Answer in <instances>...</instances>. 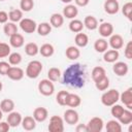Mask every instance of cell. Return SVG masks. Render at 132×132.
I'll list each match as a JSON object with an SVG mask.
<instances>
[{"instance_id": "obj_1", "label": "cell", "mask_w": 132, "mask_h": 132, "mask_svg": "<svg viewBox=\"0 0 132 132\" xmlns=\"http://www.w3.org/2000/svg\"><path fill=\"white\" fill-rule=\"evenodd\" d=\"M62 84L70 88L80 89L86 85L87 80V69L85 65L79 63L69 65L64 73L62 74Z\"/></svg>"}, {"instance_id": "obj_2", "label": "cell", "mask_w": 132, "mask_h": 132, "mask_svg": "<svg viewBox=\"0 0 132 132\" xmlns=\"http://www.w3.org/2000/svg\"><path fill=\"white\" fill-rule=\"evenodd\" d=\"M42 68H43V65L40 61L38 60H33V61H30L26 67V75L29 77V78H37L39 76V74L41 73L42 71Z\"/></svg>"}, {"instance_id": "obj_3", "label": "cell", "mask_w": 132, "mask_h": 132, "mask_svg": "<svg viewBox=\"0 0 132 132\" xmlns=\"http://www.w3.org/2000/svg\"><path fill=\"white\" fill-rule=\"evenodd\" d=\"M120 100V93L117 89H110L104 92L101 96V103L104 106H111Z\"/></svg>"}, {"instance_id": "obj_4", "label": "cell", "mask_w": 132, "mask_h": 132, "mask_svg": "<svg viewBox=\"0 0 132 132\" xmlns=\"http://www.w3.org/2000/svg\"><path fill=\"white\" fill-rule=\"evenodd\" d=\"M38 91L43 96H52L55 92V86L48 78L41 79L38 82Z\"/></svg>"}, {"instance_id": "obj_5", "label": "cell", "mask_w": 132, "mask_h": 132, "mask_svg": "<svg viewBox=\"0 0 132 132\" xmlns=\"http://www.w3.org/2000/svg\"><path fill=\"white\" fill-rule=\"evenodd\" d=\"M50 132H63L64 131V120L59 116H52L50 124L47 126Z\"/></svg>"}, {"instance_id": "obj_6", "label": "cell", "mask_w": 132, "mask_h": 132, "mask_svg": "<svg viewBox=\"0 0 132 132\" xmlns=\"http://www.w3.org/2000/svg\"><path fill=\"white\" fill-rule=\"evenodd\" d=\"M20 28H21L22 31H24L25 33L31 34V33H34V32L36 31L37 24H36V22H35L34 20L25 18V19H22V20L20 21Z\"/></svg>"}, {"instance_id": "obj_7", "label": "cell", "mask_w": 132, "mask_h": 132, "mask_svg": "<svg viewBox=\"0 0 132 132\" xmlns=\"http://www.w3.org/2000/svg\"><path fill=\"white\" fill-rule=\"evenodd\" d=\"M86 125H87V128H88V132H100L103 129L104 122L101 118L94 117Z\"/></svg>"}, {"instance_id": "obj_8", "label": "cell", "mask_w": 132, "mask_h": 132, "mask_svg": "<svg viewBox=\"0 0 132 132\" xmlns=\"http://www.w3.org/2000/svg\"><path fill=\"white\" fill-rule=\"evenodd\" d=\"M63 116H64L63 117L64 122H66V124H68V125H75V124H77V122L79 120L78 112L75 109H73V108L66 109L64 111Z\"/></svg>"}, {"instance_id": "obj_9", "label": "cell", "mask_w": 132, "mask_h": 132, "mask_svg": "<svg viewBox=\"0 0 132 132\" xmlns=\"http://www.w3.org/2000/svg\"><path fill=\"white\" fill-rule=\"evenodd\" d=\"M108 46L112 50H120L124 46V38L120 34H111L108 40Z\"/></svg>"}, {"instance_id": "obj_10", "label": "cell", "mask_w": 132, "mask_h": 132, "mask_svg": "<svg viewBox=\"0 0 132 132\" xmlns=\"http://www.w3.org/2000/svg\"><path fill=\"white\" fill-rule=\"evenodd\" d=\"M6 75H7L10 79H12V80H21V79L24 77L25 72H24V70H23L22 68H20V67L10 66L9 69H8V71H7V73H6Z\"/></svg>"}, {"instance_id": "obj_11", "label": "cell", "mask_w": 132, "mask_h": 132, "mask_svg": "<svg viewBox=\"0 0 132 132\" xmlns=\"http://www.w3.org/2000/svg\"><path fill=\"white\" fill-rule=\"evenodd\" d=\"M104 11L108 14H116L120 10V4L118 0H106L104 2Z\"/></svg>"}, {"instance_id": "obj_12", "label": "cell", "mask_w": 132, "mask_h": 132, "mask_svg": "<svg viewBox=\"0 0 132 132\" xmlns=\"http://www.w3.org/2000/svg\"><path fill=\"white\" fill-rule=\"evenodd\" d=\"M112 71L118 75V76H125L128 71H129V66L125 62H114L112 66Z\"/></svg>"}, {"instance_id": "obj_13", "label": "cell", "mask_w": 132, "mask_h": 132, "mask_svg": "<svg viewBox=\"0 0 132 132\" xmlns=\"http://www.w3.org/2000/svg\"><path fill=\"white\" fill-rule=\"evenodd\" d=\"M81 103V99L77 94L74 93H68L66 100H65V105L69 106L71 108H75L77 106H79Z\"/></svg>"}, {"instance_id": "obj_14", "label": "cell", "mask_w": 132, "mask_h": 132, "mask_svg": "<svg viewBox=\"0 0 132 132\" xmlns=\"http://www.w3.org/2000/svg\"><path fill=\"white\" fill-rule=\"evenodd\" d=\"M48 117V111L45 107H42V106H39V107H36L33 111V118L35 119L36 122L38 123H42L44 122Z\"/></svg>"}, {"instance_id": "obj_15", "label": "cell", "mask_w": 132, "mask_h": 132, "mask_svg": "<svg viewBox=\"0 0 132 132\" xmlns=\"http://www.w3.org/2000/svg\"><path fill=\"white\" fill-rule=\"evenodd\" d=\"M120 100L128 109H132V88H128L122 94H120Z\"/></svg>"}, {"instance_id": "obj_16", "label": "cell", "mask_w": 132, "mask_h": 132, "mask_svg": "<svg viewBox=\"0 0 132 132\" xmlns=\"http://www.w3.org/2000/svg\"><path fill=\"white\" fill-rule=\"evenodd\" d=\"M22 120H23L22 114L20 112H18V111H13L12 110L7 116V123L9 124L10 127H13V128L18 127L22 123Z\"/></svg>"}, {"instance_id": "obj_17", "label": "cell", "mask_w": 132, "mask_h": 132, "mask_svg": "<svg viewBox=\"0 0 132 132\" xmlns=\"http://www.w3.org/2000/svg\"><path fill=\"white\" fill-rule=\"evenodd\" d=\"M63 16L69 20L75 19V16L78 14V9L77 6L74 4H68L63 8Z\"/></svg>"}, {"instance_id": "obj_18", "label": "cell", "mask_w": 132, "mask_h": 132, "mask_svg": "<svg viewBox=\"0 0 132 132\" xmlns=\"http://www.w3.org/2000/svg\"><path fill=\"white\" fill-rule=\"evenodd\" d=\"M25 43V38L22 34L20 33H15L11 36H9V45L14 47V48H19L22 47Z\"/></svg>"}, {"instance_id": "obj_19", "label": "cell", "mask_w": 132, "mask_h": 132, "mask_svg": "<svg viewBox=\"0 0 132 132\" xmlns=\"http://www.w3.org/2000/svg\"><path fill=\"white\" fill-rule=\"evenodd\" d=\"M99 26V34L103 37V38H106V37H109L112 33H113V26L112 24L110 23H102Z\"/></svg>"}, {"instance_id": "obj_20", "label": "cell", "mask_w": 132, "mask_h": 132, "mask_svg": "<svg viewBox=\"0 0 132 132\" xmlns=\"http://www.w3.org/2000/svg\"><path fill=\"white\" fill-rule=\"evenodd\" d=\"M120 57L118 50H106L103 53V60L106 63H114L118 61Z\"/></svg>"}, {"instance_id": "obj_21", "label": "cell", "mask_w": 132, "mask_h": 132, "mask_svg": "<svg viewBox=\"0 0 132 132\" xmlns=\"http://www.w3.org/2000/svg\"><path fill=\"white\" fill-rule=\"evenodd\" d=\"M36 121H35V119L33 118V117H30V116H27V117H25L23 120H22V127L25 129V130H27V131H32V130H34L35 128H36Z\"/></svg>"}, {"instance_id": "obj_22", "label": "cell", "mask_w": 132, "mask_h": 132, "mask_svg": "<svg viewBox=\"0 0 132 132\" xmlns=\"http://www.w3.org/2000/svg\"><path fill=\"white\" fill-rule=\"evenodd\" d=\"M74 42L77 47H85L89 43V37L87 34L78 32V33H76V35L74 37Z\"/></svg>"}, {"instance_id": "obj_23", "label": "cell", "mask_w": 132, "mask_h": 132, "mask_svg": "<svg viewBox=\"0 0 132 132\" xmlns=\"http://www.w3.org/2000/svg\"><path fill=\"white\" fill-rule=\"evenodd\" d=\"M65 56L69 59V60H77L80 56V51L77 46H74V45H70L66 48L65 51Z\"/></svg>"}, {"instance_id": "obj_24", "label": "cell", "mask_w": 132, "mask_h": 132, "mask_svg": "<svg viewBox=\"0 0 132 132\" xmlns=\"http://www.w3.org/2000/svg\"><path fill=\"white\" fill-rule=\"evenodd\" d=\"M84 27H86L88 30H95L98 28V21L94 15H87L84 19Z\"/></svg>"}, {"instance_id": "obj_25", "label": "cell", "mask_w": 132, "mask_h": 132, "mask_svg": "<svg viewBox=\"0 0 132 132\" xmlns=\"http://www.w3.org/2000/svg\"><path fill=\"white\" fill-rule=\"evenodd\" d=\"M91 76H92V79L95 81H98L99 79L103 78L104 76H106V71L103 67L101 66H96L92 69V72H91Z\"/></svg>"}, {"instance_id": "obj_26", "label": "cell", "mask_w": 132, "mask_h": 132, "mask_svg": "<svg viewBox=\"0 0 132 132\" xmlns=\"http://www.w3.org/2000/svg\"><path fill=\"white\" fill-rule=\"evenodd\" d=\"M50 24L54 28H60L64 24V16L61 13H53L50 19Z\"/></svg>"}, {"instance_id": "obj_27", "label": "cell", "mask_w": 132, "mask_h": 132, "mask_svg": "<svg viewBox=\"0 0 132 132\" xmlns=\"http://www.w3.org/2000/svg\"><path fill=\"white\" fill-rule=\"evenodd\" d=\"M55 48L51 43H44L39 47V54L44 58H50L54 55Z\"/></svg>"}, {"instance_id": "obj_28", "label": "cell", "mask_w": 132, "mask_h": 132, "mask_svg": "<svg viewBox=\"0 0 132 132\" xmlns=\"http://www.w3.org/2000/svg\"><path fill=\"white\" fill-rule=\"evenodd\" d=\"M94 48L97 53H104L108 48V41L104 38H98L94 42Z\"/></svg>"}, {"instance_id": "obj_29", "label": "cell", "mask_w": 132, "mask_h": 132, "mask_svg": "<svg viewBox=\"0 0 132 132\" xmlns=\"http://www.w3.org/2000/svg\"><path fill=\"white\" fill-rule=\"evenodd\" d=\"M105 129L107 132H121L122 131V125L117 120H110L106 123Z\"/></svg>"}, {"instance_id": "obj_30", "label": "cell", "mask_w": 132, "mask_h": 132, "mask_svg": "<svg viewBox=\"0 0 132 132\" xmlns=\"http://www.w3.org/2000/svg\"><path fill=\"white\" fill-rule=\"evenodd\" d=\"M68 26H69V30L73 33L81 32L84 29V23L80 20H76V19H72Z\"/></svg>"}, {"instance_id": "obj_31", "label": "cell", "mask_w": 132, "mask_h": 132, "mask_svg": "<svg viewBox=\"0 0 132 132\" xmlns=\"http://www.w3.org/2000/svg\"><path fill=\"white\" fill-rule=\"evenodd\" d=\"M36 31L37 33L40 35V36H46L51 33L52 31V26L50 23H46V22H43V23H40L39 25H37V28H36Z\"/></svg>"}, {"instance_id": "obj_32", "label": "cell", "mask_w": 132, "mask_h": 132, "mask_svg": "<svg viewBox=\"0 0 132 132\" xmlns=\"http://www.w3.org/2000/svg\"><path fill=\"white\" fill-rule=\"evenodd\" d=\"M0 109L5 113H9L14 109V102L11 99H3L0 102Z\"/></svg>"}, {"instance_id": "obj_33", "label": "cell", "mask_w": 132, "mask_h": 132, "mask_svg": "<svg viewBox=\"0 0 132 132\" xmlns=\"http://www.w3.org/2000/svg\"><path fill=\"white\" fill-rule=\"evenodd\" d=\"M3 31L6 36H11V35L18 33V26L13 22H7L4 24Z\"/></svg>"}, {"instance_id": "obj_34", "label": "cell", "mask_w": 132, "mask_h": 132, "mask_svg": "<svg viewBox=\"0 0 132 132\" xmlns=\"http://www.w3.org/2000/svg\"><path fill=\"white\" fill-rule=\"evenodd\" d=\"M25 53L30 57H34L39 53V47L35 42H28L25 45Z\"/></svg>"}, {"instance_id": "obj_35", "label": "cell", "mask_w": 132, "mask_h": 132, "mask_svg": "<svg viewBox=\"0 0 132 132\" xmlns=\"http://www.w3.org/2000/svg\"><path fill=\"white\" fill-rule=\"evenodd\" d=\"M118 121L121 123V125H129L132 122V111L131 109H125L122 116L118 119Z\"/></svg>"}, {"instance_id": "obj_36", "label": "cell", "mask_w": 132, "mask_h": 132, "mask_svg": "<svg viewBox=\"0 0 132 132\" xmlns=\"http://www.w3.org/2000/svg\"><path fill=\"white\" fill-rule=\"evenodd\" d=\"M61 75H62L61 70H60L59 68H57V67H52V68H50L48 71H47V78H48L50 80H52L53 82H54V81H58V80L60 79Z\"/></svg>"}, {"instance_id": "obj_37", "label": "cell", "mask_w": 132, "mask_h": 132, "mask_svg": "<svg viewBox=\"0 0 132 132\" xmlns=\"http://www.w3.org/2000/svg\"><path fill=\"white\" fill-rule=\"evenodd\" d=\"M23 19V11L21 9H11L8 13V20L13 23H18Z\"/></svg>"}, {"instance_id": "obj_38", "label": "cell", "mask_w": 132, "mask_h": 132, "mask_svg": "<svg viewBox=\"0 0 132 132\" xmlns=\"http://www.w3.org/2000/svg\"><path fill=\"white\" fill-rule=\"evenodd\" d=\"M95 87L98 91H106L109 87V78L107 77V75L99 79L98 81H95Z\"/></svg>"}, {"instance_id": "obj_39", "label": "cell", "mask_w": 132, "mask_h": 132, "mask_svg": "<svg viewBox=\"0 0 132 132\" xmlns=\"http://www.w3.org/2000/svg\"><path fill=\"white\" fill-rule=\"evenodd\" d=\"M22 62V55L20 53H10L8 55V63L10 65H13V66H16L19 65L20 63Z\"/></svg>"}, {"instance_id": "obj_40", "label": "cell", "mask_w": 132, "mask_h": 132, "mask_svg": "<svg viewBox=\"0 0 132 132\" xmlns=\"http://www.w3.org/2000/svg\"><path fill=\"white\" fill-rule=\"evenodd\" d=\"M124 110H125V108L122 106V105H120V104H113V105H111V109H110V113H111V116L113 117V118H116L117 120L122 116V113L124 112Z\"/></svg>"}, {"instance_id": "obj_41", "label": "cell", "mask_w": 132, "mask_h": 132, "mask_svg": "<svg viewBox=\"0 0 132 132\" xmlns=\"http://www.w3.org/2000/svg\"><path fill=\"white\" fill-rule=\"evenodd\" d=\"M20 7L22 11H25V12L31 11L34 7V1L33 0H21Z\"/></svg>"}, {"instance_id": "obj_42", "label": "cell", "mask_w": 132, "mask_h": 132, "mask_svg": "<svg viewBox=\"0 0 132 132\" xmlns=\"http://www.w3.org/2000/svg\"><path fill=\"white\" fill-rule=\"evenodd\" d=\"M122 12L129 21H132V2L125 3L122 7Z\"/></svg>"}, {"instance_id": "obj_43", "label": "cell", "mask_w": 132, "mask_h": 132, "mask_svg": "<svg viewBox=\"0 0 132 132\" xmlns=\"http://www.w3.org/2000/svg\"><path fill=\"white\" fill-rule=\"evenodd\" d=\"M68 91H65V90H62L60 92H58L57 96H56V101L59 105L61 106H65V100H66V97L68 95Z\"/></svg>"}, {"instance_id": "obj_44", "label": "cell", "mask_w": 132, "mask_h": 132, "mask_svg": "<svg viewBox=\"0 0 132 132\" xmlns=\"http://www.w3.org/2000/svg\"><path fill=\"white\" fill-rule=\"evenodd\" d=\"M10 54V45L5 42H0V58L8 57Z\"/></svg>"}, {"instance_id": "obj_45", "label": "cell", "mask_w": 132, "mask_h": 132, "mask_svg": "<svg viewBox=\"0 0 132 132\" xmlns=\"http://www.w3.org/2000/svg\"><path fill=\"white\" fill-rule=\"evenodd\" d=\"M124 55L127 59H132V41H128L126 46H125V50H124Z\"/></svg>"}, {"instance_id": "obj_46", "label": "cell", "mask_w": 132, "mask_h": 132, "mask_svg": "<svg viewBox=\"0 0 132 132\" xmlns=\"http://www.w3.org/2000/svg\"><path fill=\"white\" fill-rule=\"evenodd\" d=\"M10 67V64L8 62H5V61H1L0 62V74L1 75H6L8 69Z\"/></svg>"}, {"instance_id": "obj_47", "label": "cell", "mask_w": 132, "mask_h": 132, "mask_svg": "<svg viewBox=\"0 0 132 132\" xmlns=\"http://www.w3.org/2000/svg\"><path fill=\"white\" fill-rule=\"evenodd\" d=\"M8 21V13L4 10H0V24H5Z\"/></svg>"}, {"instance_id": "obj_48", "label": "cell", "mask_w": 132, "mask_h": 132, "mask_svg": "<svg viewBox=\"0 0 132 132\" xmlns=\"http://www.w3.org/2000/svg\"><path fill=\"white\" fill-rule=\"evenodd\" d=\"M10 126L7 122H0V132H7L9 131Z\"/></svg>"}, {"instance_id": "obj_49", "label": "cell", "mask_w": 132, "mask_h": 132, "mask_svg": "<svg viewBox=\"0 0 132 132\" xmlns=\"http://www.w3.org/2000/svg\"><path fill=\"white\" fill-rule=\"evenodd\" d=\"M76 132H88V128L86 124H78L75 128Z\"/></svg>"}, {"instance_id": "obj_50", "label": "cell", "mask_w": 132, "mask_h": 132, "mask_svg": "<svg viewBox=\"0 0 132 132\" xmlns=\"http://www.w3.org/2000/svg\"><path fill=\"white\" fill-rule=\"evenodd\" d=\"M75 2V5L76 6H80V7H85L89 4L90 0H74Z\"/></svg>"}, {"instance_id": "obj_51", "label": "cell", "mask_w": 132, "mask_h": 132, "mask_svg": "<svg viewBox=\"0 0 132 132\" xmlns=\"http://www.w3.org/2000/svg\"><path fill=\"white\" fill-rule=\"evenodd\" d=\"M61 1H62L63 3H70L72 0H61Z\"/></svg>"}, {"instance_id": "obj_52", "label": "cell", "mask_w": 132, "mask_h": 132, "mask_svg": "<svg viewBox=\"0 0 132 132\" xmlns=\"http://www.w3.org/2000/svg\"><path fill=\"white\" fill-rule=\"evenodd\" d=\"M2 117H3V111L0 109V121H1V119H2Z\"/></svg>"}, {"instance_id": "obj_53", "label": "cell", "mask_w": 132, "mask_h": 132, "mask_svg": "<svg viewBox=\"0 0 132 132\" xmlns=\"http://www.w3.org/2000/svg\"><path fill=\"white\" fill-rule=\"evenodd\" d=\"M2 89H3V85H2V82L0 81V92L2 91Z\"/></svg>"}, {"instance_id": "obj_54", "label": "cell", "mask_w": 132, "mask_h": 132, "mask_svg": "<svg viewBox=\"0 0 132 132\" xmlns=\"http://www.w3.org/2000/svg\"><path fill=\"white\" fill-rule=\"evenodd\" d=\"M0 1H4V0H0Z\"/></svg>"}]
</instances>
